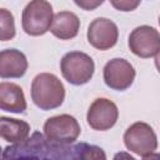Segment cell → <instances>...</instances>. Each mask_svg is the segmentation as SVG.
I'll return each mask as SVG.
<instances>
[{
    "mask_svg": "<svg viewBox=\"0 0 160 160\" xmlns=\"http://www.w3.org/2000/svg\"><path fill=\"white\" fill-rule=\"evenodd\" d=\"M60 70L68 82L79 86L91 80L95 71V62L90 55L82 51H70L61 58Z\"/></svg>",
    "mask_w": 160,
    "mask_h": 160,
    "instance_id": "obj_4",
    "label": "cell"
},
{
    "mask_svg": "<svg viewBox=\"0 0 160 160\" xmlns=\"http://www.w3.org/2000/svg\"><path fill=\"white\" fill-rule=\"evenodd\" d=\"M15 21L14 15L6 10L0 9V40L8 41L15 36Z\"/></svg>",
    "mask_w": 160,
    "mask_h": 160,
    "instance_id": "obj_15",
    "label": "cell"
},
{
    "mask_svg": "<svg viewBox=\"0 0 160 160\" xmlns=\"http://www.w3.org/2000/svg\"><path fill=\"white\" fill-rule=\"evenodd\" d=\"M104 1L105 0H74V2H75L76 6H79L82 10H86V11L95 10L96 8H99L100 5H102Z\"/></svg>",
    "mask_w": 160,
    "mask_h": 160,
    "instance_id": "obj_17",
    "label": "cell"
},
{
    "mask_svg": "<svg viewBox=\"0 0 160 160\" xmlns=\"http://www.w3.org/2000/svg\"><path fill=\"white\" fill-rule=\"evenodd\" d=\"M31 100L40 110L59 108L65 100V88L61 80L51 72L38 74L31 81Z\"/></svg>",
    "mask_w": 160,
    "mask_h": 160,
    "instance_id": "obj_2",
    "label": "cell"
},
{
    "mask_svg": "<svg viewBox=\"0 0 160 160\" xmlns=\"http://www.w3.org/2000/svg\"><path fill=\"white\" fill-rule=\"evenodd\" d=\"M109 1L114 9L122 12H129L135 10L141 2V0H109Z\"/></svg>",
    "mask_w": 160,
    "mask_h": 160,
    "instance_id": "obj_16",
    "label": "cell"
},
{
    "mask_svg": "<svg viewBox=\"0 0 160 160\" xmlns=\"http://www.w3.org/2000/svg\"><path fill=\"white\" fill-rule=\"evenodd\" d=\"M26 99L22 89L9 81L0 82V109L2 111L21 114L26 110Z\"/></svg>",
    "mask_w": 160,
    "mask_h": 160,
    "instance_id": "obj_12",
    "label": "cell"
},
{
    "mask_svg": "<svg viewBox=\"0 0 160 160\" xmlns=\"http://www.w3.org/2000/svg\"><path fill=\"white\" fill-rule=\"evenodd\" d=\"M28 59L18 49H5L0 52V76L2 79L22 78L28 70Z\"/></svg>",
    "mask_w": 160,
    "mask_h": 160,
    "instance_id": "obj_11",
    "label": "cell"
},
{
    "mask_svg": "<svg viewBox=\"0 0 160 160\" xmlns=\"http://www.w3.org/2000/svg\"><path fill=\"white\" fill-rule=\"evenodd\" d=\"M129 48L139 58L155 56L160 51V32L150 25H140L130 32Z\"/></svg>",
    "mask_w": 160,
    "mask_h": 160,
    "instance_id": "obj_7",
    "label": "cell"
},
{
    "mask_svg": "<svg viewBox=\"0 0 160 160\" xmlns=\"http://www.w3.org/2000/svg\"><path fill=\"white\" fill-rule=\"evenodd\" d=\"M159 24H160V18H159Z\"/></svg>",
    "mask_w": 160,
    "mask_h": 160,
    "instance_id": "obj_19",
    "label": "cell"
},
{
    "mask_svg": "<svg viewBox=\"0 0 160 160\" xmlns=\"http://www.w3.org/2000/svg\"><path fill=\"white\" fill-rule=\"evenodd\" d=\"M124 144L129 151L148 159L158 149V136L149 124L136 121L125 130Z\"/></svg>",
    "mask_w": 160,
    "mask_h": 160,
    "instance_id": "obj_5",
    "label": "cell"
},
{
    "mask_svg": "<svg viewBox=\"0 0 160 160\" xmlns=\"http://www.w3.org/2000/svg\"><path fill=\"white\" fill-rule=\"evenodd\" d=\"M54 11L48 0H30L22 10V30L30 36H41L50 30Z\"/></svg>",
    "mask_w": 160,
    "mask_h": 160,
    "instance_id": "obj_3",
    "label": "cell"
},
{
    "mask_svg": "<svg viewBox=\"0 0 160 160\" xmlns=\"http://www.w3.org/2000/svg\"><path fill=\"white\" fill-rule=\"evenodd\" d=\"M119 119V109L116 104L106 98H98L90 105L86 121L91 129L98 131H106L111 129Z\"/></svg>",
    "mask_w": 160,
    "mask_h": 160,
    "instance_id": "obj_9",
    "label": "cell"
},
{
    "mask_svg": "<svg viewBox=\"0 0 160 160\" xmlns=\"http://www.w3.org/2000/svg\"><path fill=\"white\" fill-rule=\"evenodd\" d=\"M88 41L98 50H109L114 48L119 40L118 25L106 18L92 20L88 28Z\"/></svg>",
    "mask_w": 160,
    "mask_h": 160,
    "instance_id": "obj_10",
    "label": "cell"
},
{
    "mask_svg": "<svg viewBox=\"0 0 160 160\" xmlns=\"http://www.w3.org/2000/svg\"><path fill=\"white\" fill-rule=\"evenodd\" d=\"M155 66H156V69H158V71L160 74V51L155 55Z\"/></svg>",
    "mask_w": 160,
    "mask_h": 160,
    "instance_id": "obj_18",
    "label": "cell"
},
{
    "mask_svg": "<svg viewBox=\"0 0 160 160\" xmlns=\"http://www.w3.org/2000/svg\"><path fill=\"white\" fill-rule=\"evenodd\" d=\"M80 30V19L71 11H60L54 15L50 32L60 40L74 39Z\"/></svg>",
    "mask_w": 160,
    "mask_h": 160,
    "instance_id": "obj_13",
    "label": "cell"
},
{
    "mask_svg": "<svg viewBox=\"0 0 160 160\" xmlns=\"http://www.w3.org/2000/svg\"><path fill=\"white\" fill-rule=\"evenodd\" d=\"M1 156L4 159H106L104 150L96 145H89L86 142L75 145L55 144L38 131L22 142L6 146Z\"/></svg>",
    "mask_w": 160,
    "mask_h": 160,
    "instance_id": "obj_1",
    "label": "cell"
},
{
    "mask_svg": "<svg viewBox=\"0 0 160 160\" xmlns=\"http://www.w3.org/2000/svg\"><path fill=\"white\" fill-rule=\"evenodd\" d=\"M81 132L78 120L69 114H61L49 118L44 124L45 138L55 144L69 145L78 140Z\"/></svg>",
    "mask_w": 160,
    "mask_h": 160,
    "instance_id": "obj_6",
    "label": "cell"
},
{
    "mask_svg": "<svg viewBox=\"0 0 160 160\" xmlns=\"http://www.w3.org/2000/svg\"><path fill=\"white\" fill-rule=\"evenodd\" d=\"M102 75L106 86L116 91H124L132 85L136 71L128 60L115 58L105 64Z\"/></svg>",
    "mask_w": 160,
    "mask_h": 160,
    "instance_id": "obj_8",
    "label": "cell"
},
{
    "mask_svg": "<svg viewBox=\"0 0 160 160\" xmlns=\"http://www.w3.org/2000/svg\"><path fill=\"white\" fill-rule=\"evenodd\" d=\"M0 135L2 140L10 144H19L25 141L30 135V125L19 119L0 118Z\"/></svg>",
    "mask_w": 160,
    "mask_h": 160,
    "instance_id": "obj_14",
    "label": "cell"
}]
</instances>
